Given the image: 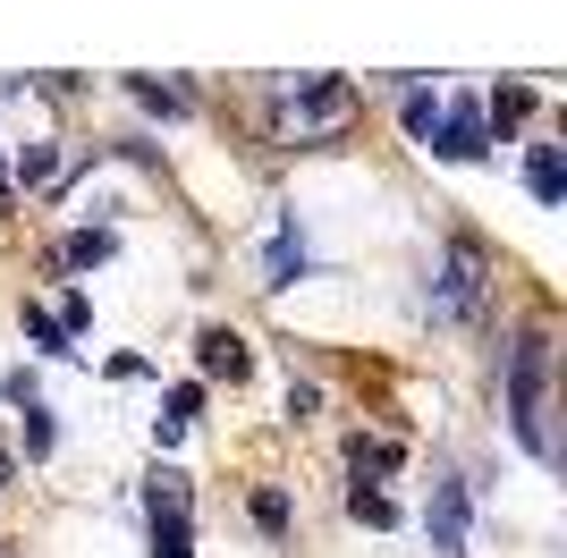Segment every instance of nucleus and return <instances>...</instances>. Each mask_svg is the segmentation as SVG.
<instances>
[{"label": "nucleus", "instance_id": "1", "mask_svg": "<svg viewBox=\"0 0 567 558\" xmlns=\"http://www.w3.org/2000/svg\"><path fill=\"white\" fill-rule=\"evenodd\" d=\"M543 381H550V339L543 330H517L508 348V423L534 457H550V423H543Z\"/></svg>", "mask_w": 567, "mask_h": 558}, {"label": "nucleus", "instance_id": "2", "mask_svg": "<svg viewBox=\"0 0 567 558\" xmlns=\"http://www.w3.org/2000/svg\"><path fill=\"white\" fill-rule=\"evenodd\" d=\"M348 118H355V85H339V76H280V127L297 144L339 136Z\"/></svg>", "mask_w": 567, "mask_h": 558}, {"label": "nucleus", "instance_id": "3", "mask_svg": "<svg viewBox=\"0 0 567 558\" xmlns=\"http://www.w3.org/2000/svg\"><path fill=\"white\" fill-rule=\"evenodd\" d=\"M153 558H195V534H187V474L162 465L153 474Z\"/></svg>", "mask_w": 567, "mask_h": 558}, {"label": "nucleus", "instance_id": "4", "mask_svg": "<svg viewBox=\"0 0 567 558\" xmlns=\"http://www.w3.org/2000/svg\"><path fill=\"white\" fill-rule=\"evenodd\" d=\"M474 304H483V246H466V237H457L450 255H441V297H432V313L466 322Z\"/></svg>", "mask_w": 567, "mask_h": 558}, {"label": "nucleus", "instance_id": "5", "mask_svg": "<svg viewBox=\"0 0 567 558\" xmlns=\"http://www.w3.org/2000/svg\"><path fill=\"white\" fill-rule=\"evenodd\" d=\"M424 534H432V550H441V558H457V550H466V483H457V474H441V483H432Z\"/></svg>", "mask_w": 567, "mask_h": 558}, {"label": "nucleus", "instance_id": "6", "mask_svg": "<svg viewBox=\"0 0 567 558\" xmlns=\"http://www.w3.org/2000/svg\"><path fill=\"white\" fill-rule=\"evenodd\" d=\"M432 153H441V162H483V153H492V118L474 111V102L441 111V136H432Z\"/></svg>", "mask_w": 567, "mask_h": 558}, {"label": "nucleus", "instance_id": "7", "mask_svg": "<svg viewBox=\"0 0 567 558\" xmlns=\"http://www.w3.org/2000/svg\"><path fill=\"white\" fill-rule=\"evenodd\" d=\"M195 355H204V372H213V381H246V364H255L237 330H204V339H195Z\"/></svg>", "mask_w": 567, "mask_h": 558}, {"label": "nucleus", "instance_id": "8", "mask_svg": "<svg viewBox=\"0 0 567 558\" xmlns=\"http://www.w3.org/2000/svg\"><path fill=\"white\" fill-rule=\"evenodd\" d=\"M127 93H136L144 111H162V118H187L195 111V93L187 85H162V76H127Z\"/></svg>", "mask_w": 567, "mask_h": 558}, {"label": "nucleus", "instance_id": "9", "mask_svg": "<svg viewBox=\"0 0 567 558\" xmlns=\"http://www.w3.org/2000/svg\"><path fill=\"white\" fill-rule=\"evenodd\" d=\"M525 186H534V204H559V195H567V169H559V153H550V144H534V162H525Z\"/></svg>", "mask_w": 567, "mask_h": 558}, {"label": "nucleus", "instance_id": "10", "mask_svg": "<svg viewBox=\"0 0 567 558\" xmlns=\"http://www.w3.org/2000/svg\"><path fill=\"white\" fill-rule=\"evenodd\" d=\"M195 406H204V390H195V381H187V390H169V415H153V441H178V432H187V423H195Z\"/></svg>", "mask_w": 567, "mask_h": 558}, {"label": "nucleus", "instance_id": "11", "mask_svg": "<svg viewBox=\"0 0 567 558\" xmlns=\"http://www.w3.org/2000/svg\"><path fill=\"white\" fill-rule=\"evenodd\" d=\"M306 279V246H297V229L271 237V288H297Z\"/></svg>", "mask_w": 567, "mask_h": 558}, {"label": "nucleus", "instance_id": "12", "mask_svg": "<svg viewBox=\"0 0 567 558\" xmlns=\"http://www.w3.org/2000/svg\"><path fill=\"white\" fill-rule=\"evenodd\" d=\"M60 262H69V271H94V262H111V229H76L69 246H60Z\"/></svg>", "mask_w": 567, "mask_h": 558}, {"label": "nucleus", "instance_id": "13", "mask_svg": "<svg viewBox=\"0 0 567 558\" xmlns=\"http://www.w3.org/2000/svg\"><path fill=\"white\" fill-rule=\"evenodd\" d=\"M51 178H60V144H25V153H18V178H9V186H51Z\"/></svg>", "mask_w": 567, "mask_h": 558}, {"label": "nucleus", "instance_id": "14", "mask_svg": "<svg viewBox=\"0 0 567 558\" xmlns=\"http://www.w3.org/2000/svg\"><path fill=\"white\" fill-rule=\"evenodd\" d=\"M348 465H355V474H399V441H364V432H355Z\"/></svg>", "mask_w": 567, "mask_h": 558}, {"label": "nucleus", "instance_id": "15", "mask_svg": "<svg viewBox=\"0 0 567 558\" xmlns=\"http://www.w3.org/2000/svg\"><path fill=\"white\" fill-rule=\"evenodd\" d=\"M348 516H355V525H399V499H390V490H364V483H355V490H348Z\"/></svg>", "mask_w": 567, "mask_h": 558}, {"label": "nucleus", "instance_id": "16", "mask_svg": "<svg viewBox=\"0 0 567 558\" xmlns=\"http://www.w3.org/2000/svg\"><path fill=\"white\" fill-rule=\"evenodd\" d=\"M25 339H34V348H51V355H69V322H60V313H43V304H25Z\"/></svg>", "mask_w": 567, "mask_h": 558}, {"label": "nucleus", "instance_id": "17", "mask_svg": "<svg viewBox=\"0 0 567 558\" xmlns=\"http://www.w3.org/2000/svg\"><path fill=\"white\" fill-rule=\"evenodd\" d=\"M406 136L432 153V136H441V102H432V93H406Z\"/></svg>", "mask_w": 567, "mask_h": 558}, {"label": "nucleus", "instance_id": "18", "mask_svg": "<svg viewBox=\"0 0 567 558\" xmlns=\"http://www.w3.org/2000/svg\"><path fill=\"white\" fill-rule=\"evenodd\" d=\"M525 111H534V85H499L492 93V118H499V127H517Z\"/></svg>", "mask_w": 567, "mask_h": 558}, {"label": "nucleus", "instance_id": "19", "mask_svg": "<svg viewBox=\"0 0 567 558\" xmlns=\"http://www.w3.org/2000/svg\"><path fill=\"white\" fill-rule=\"evenodd\" d=\"M25 457H51V415L43 406H25Z\"/></svg>", "mask_w": 567, "mask_h": 558}, {"label": "nucleus", "instance_id": "20", "mask_svg": "<svg viewBox=\"0 0 567 558\" xmlns=\"http://www.w3.org/2000/svg\"><path fill=\"white\" fill-rule=\"evenodd\" d=\"M255 525H262V534H280V525H288V499H280V490H255Z\"/></svg>", "mask_w": 567, "mask_h": 558}, {"label": "nucleus", "instance_id": "21", "mask_svg": "<svg viewBox=\"0 0 567 558\" xmlns=\"http://www.w3.org/2000/svg\"><path fill=\"white\" fill-rule=\"evenodd\" d=\"M313 406H322V390H313V381H288V415L306 423V415H313Z\"/></svg>", "mask_w": 567, "mask_h": 558}, {"label": "nucleus", "instance_id": "22", "mask_svg": "<svg viewBox=\"0 0 567 558\" xmlns=\"http://www.w3.org/2000/svg\"><path fill=\"white\" fill-rule=\"evenodd\" d=\"M9 474H18V457H9V448H0V490H9Z\"/></svg>", "mask_w": 567, "mask_h": 558}, {"label": "nucleus", "instance_id": "23", "mask_svg": "<svg viewBox=\"0 0 567 558\" xmlns=\"http://www.w3.org/2000/svg\"><path fill=\"white\" fill-rule=\"evenodd\" d=\"M0 204H9V162H0Z\"/></svg>", "mask_w": 567, "mask_h": 558}]
</instances>
